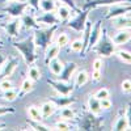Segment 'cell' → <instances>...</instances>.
<instances>
[{
    "label": "cell",
    "instance_id": "obj_12",
    "mask_svg": "<svg viewBox=\"0 0 131 131\" xmlns=\"http://www.w3.org/2000/svg\"><path fill=\"white\" fill-rule=\"evenodd\" d=\"M18 66V60L16 58H9L5 60V63L3 64L2 67V71H0V79H4V78H9V76H12L15 70L17 68Z\"/></svg>",
    "mask_w": 131,
    "mask_h": 131
},
{
    "label": "cell",
    "instance_id": "obj_45",
    "mask_svg": "<svg viewBox=\"0 0 131 131\" xmlns=\"http://www.w3.org/2000/svg\"><path fill=\"white\" fill-rule=\"evenodd\" d=\"M101 78H102L101 71H98V70H93V71H92V80H93V81H100Z\"/></svg>",
    "mask_w": 131,
    "mask_h": 131
},
{
    "label": "cell",
    "instance_id": "obj_5",
    "mask_svg": "<svg viewBox=\"0 0 131 131\" xmlns=\"http://www.w3.org/2000/svg\"><path fill=\"white\" fill-rule=\"evenodd\" d=\"M91 10L88 9H79L78 15L72 18H68L67 21V26L73 29L75 31H83L85 28V24L88 21V16H89Z\"/></svg>",
    "mask_w": 131,
    "mask_h": 131
},
{
    "label": "cell",
    "instance_id": "obj_3",
    "mask_svg": "<svg viewBox=\"0 0 131 131\" xmlns=\"http://www.w3.org/2000/svg\"><path fill=\"white\" fill-rule=\"evenodd\" d=\"M57 30V25H52V26H49L46 29H36L34 34V42H36V46L38 49H42L45 50L50 43H51V39L54 37V33Z\"/></svg>",
    "mask_w": 131,
    "mask_h": 131
},
{
    "label": "cell",
    "instance_id": "obj_19",
    "mask_svg": "<svg viewBox=\"0 0 131 131\" xmlns=\"http://www.w3.org/2000/svg\"><path fill=\"white\" fill-rule=\"evenodd\" d=\"M130 39H131V33H128L126 29H121L113 38V41H114V43L117 46L125 45V43H127Z\"/></svg>",
    "mask_w": 131,
    "mask_h": 131
},
{
    "label": "cell",
    "instance_id": "obj_10",
    "mask_svg": "<svg viewBox=\"0 0 131 131\" xmlns=\"http://www.w3.org/2000/svg\"><path fill=\"white\" fill-rule=\"evenodd\" d=\"M131 12V4H114L110 5V9L106 13V18H115L118 16L128 15Z\"/></svg>",
    "mask_w": 131,
    "mask_h": 131
},
{
    "label": "cell",
    "instance_id": "obj_33",
    "mask_svg": "<svg viewBox=\"0 0 131 131\" xmlns=\"http://www.w3.org/2000/svg\"><path fill=\"white\" fill-rule=\"evenodd\" d=\"M115 54H117L118 58L121 59L122 62L131 63V52H130V51H126V50H118V51H115Z\"/></svg>",
    "mask_w": 131,
    "mask_h": 131
},
{
    "label": "cell",
    "instance_id": "obj_31",
    "mask_svg": "<svg viewBox=\"0 0 131 131\" xmlns=\"http://www.w3.org/2000/svg\"><path fill=\"white\" fill-rule=\"evenodd\" d=\"M28 125L31 127V130H36V131H50L52 128H50L46 125H42L39 121H33V119H28Z\"/></svg>",
    "mask_w": 131,
    "mask_h": 131
},
{
    "label": "cell",
    "instance_id": "obj_9",
    "mask_svg": "<svg viewBox=\"0 0 131 131\" xmlns=\"http://www.w3.org/2000/svg\"><path fill=\"white\" fill-rule=\"evenodd\" d=\"M3 29L10 38H17L20 34V26H21V20L18 17H12V20L7 21L2 24Z\"/></svg>",
    "mask_w": 131,
    "mask_h": 131
},
{
    "label": "cell",
    "instance_id": "obj_17",
    "mask_svg": "<svg viewBox=\"0 0 131 131\" xmlns=\"http://www.w3.org/2000/svg\"><path fill=\"white\" fill-rule=\"evenodd\" d=\"M45 50H46V52H45V63L47 64L50 60L58 58L59 51H60V47L57 45V43H50V45H49Z\"/></svg>",
    "mask_w": 131,
    "mask_h": 131
},
{
    "label": "cell",
    "instance_id": "obj_39",
    "mask_svg": "<svg viewBox=\"0 0 131 131\" xmlns=\"http://www.w3.org/2000/svg\"><path fill=\"white\" fill-rule=\"evenodd\" d=\"M94 97L98 98V100H101V98H106V97H109V91L106 88H101V89H98L94 93Z\"/></svg>",
    "mask_w": 131,
    "mask_h": 131
},
{
    "label": "cell",
    "instance_id": "obj_20",
    "mask_svg": "<svg viewBox=\"0 0 131 131\" xmlns=\"http://www.w3.org/2000/svg\"><path fill=\"white\" fill-rule=\"evenodd\" d=\"M72 12L73 10L66 4H60L59 7H57V16H58L59 21H67L71 17Z\"/></svg>",
    "mask_w": 131,
    "mask_h": 131
},
{
    "label": "cell",
    "instance_id": "obj_7",
    "mask_svg": "<svg viewBox=\"0 0 131 131\" xmlns=\"http://www.w3.org/2000/svg\"><path fill=\"white\" fill-rule=\"evenodd\" d=\"M114 4H131V0H88L83 5V9L91 10L98 7H110Z\"/></svg>",
    "mask_w": 131,
    "mask_h": 131
},
{
    "label": "cell",
    "instance_id": "obj_47",
    "mask_svg": "<svg viewBox=\"0 0 131 131\" xmlns=\"http://www.w3.org/2000/svg\"><path fill=\"white\" fill-rule=\"evenodd\" d=\"M5 60H7V58H5L4 55H2V54H0V71H2V67H3V64L5 63Z\"/></svg>",
    "mask_w": 131,
    "mask_h": 131
},
{
    "label": "cell",
    "instance_id": "obj_37",
    "mask_svg": "<svg viewBox=\"0 0 131 131\" xmlns=\"http://www.w3.org/2000/svg\"><path fill=\"white\" fill-rule=\"evenodd\" d=\"M71 50L75 52H81L83 50V41L81 39H75L71 42Z\"/></svg>",
    "mask_w": 131,
    "mask_h": 131
},
{
    "label": "cell",
    "instance_id": "obj_13",
    "mask_svg": "<svg viewBox=\"0 0 131 131\" xmlns=\"http://www.w3.org/2000/svg\"><path fill=\"white\" fill-rule=\"evenodd\" d=\"M36 20L38 21V24H43L46 26H52V25H58L60 21L57 16V13L54 12H45L41 16H37Z\"/></svg>",
    "mask_w": 131,
    "mask_h": 131
},
{
    "label": "cell",
    "instance_id": "obj_14",
    "mask_svg": "<svg viewBox=\"0 0 131 131\" xmlns=\"http://www.w3.org/2000/svg\"><path fill=\"white\" fill-rule=\"evenodd\" d=\"M102 33V28H101V21H96L92 25V30H91V36H89V45L88 49H93L94 45L98 42Z\"/></svg>",
    "mask_w": 131,
    "mask_h": 131
},
{
    "label": "cell",
    "instance_id": "obj_30",
    "mask_svg": "<svg viewBox=\"0 0 131 131\" xmlns=\"http://www.w3.org/2000/svg\"><path fill=\"white\" fill-rule=\"evenodd\" d=\"M73 76H75V85L76 86H83L84 84H86V81H88V73L85 71H79Z\"/></svg>",
    "mask_w": 131,
    "mask_h": 131
},
{
    "label": "cell",
    "instance_id": "obj_6",
    "mask_svg": "<svg viewBox=\"0 0 131 131\" xmlns=\"http://www.w3.org/2000/svg\"><path fill=\"white\" fill-rule=\"evenodd\" d=\"M29 8L28 3L26 2H23V0H17V2H8V5L4 7V13L7 16H10V17H21L25 10Z\"/></svg>",
    "mask_w": 131,
    "mask_h": 131
},
{
    "label": "cell",
    "instance_id": "obj_8",
    "mask_svg": "<svg viewBox=\"0 0 131 131\" xmlns=\"http://www.w3.org/2000/svg\"><path fill=\"white\" fill-rule=\"evenodd\" d=\"M47 83H49L50 86H52V89L55 91L58 94H60V96H70L72 93V91H73V85L71 83H64V81H62L59 79L58 80L49 79Z\"/></svg>",
    "mask_w": 131,
    "mask_h": 131
},
{
    "label": "cell",
    "instance_id": "obj_51",
    "mask_svg": "<svg viewBox=\"0 0 131 131\" xmlns=\"http://www.w3.org/2000/svg\"><path fill=\"white\" fill-rule=\"evenodd\" d=\"M3 47V43H2V41H0V49H2Z\"/></svg>",
    "mask_w": 131,
    "mask_h": 131
},
{
    "label": "cell",
    "instance_id": "obj_25",
    "mask_svg": "<svg viewBox=\"0 0 131 131\" xmlns=\"http://www.w3.org/2000/svg\"><path fill=\"white\" fill-rule=\"evenodd\" d=\"M26 112H28L29 119H33V121H39V122L43 119V117H42V114H41V109H39L38 106H36V105L28 106Z\"/></svg>",
    "mask_w": 131,
    "mask_h": 131
},
{
    "label": "cell",
    "instance_id": "obj_11",
    "mask_svg": "<svg viewBox=\"0 0 131 131\" xmlns=\"http://www.w3.org/2000/svg\"><path fill=\"white\" fill-rule=\"evenodd\" d=\"M78 70V64L75 62H70L63 67V71L58 75V79L64 81V83H71V79L73 78V75Z\"/></svg>",
    "mask_w": 131,
    "mask_h": 131
},
{
    "label": "cell",
    "instance_id": "obj_23",
    "mask_svg": "<svg viewBox=\"0 0 131 131\" xmlns=\"http://www.w3.org/2000/svg\"><path fill=\"white\" fill-rule=\"evenodd\" d=\"M114 20H115V28H118V29H128V28H131V17L128 15L118 16Z\"/></svg>",
    "mask_w": 131,
    "mask_h": 131
},
{
    "label": "cell",
    "instance_id": "obj_21",
    "mask_svg": "<svg viewBox=\"0 0 131 131\" xmlns=\"http://www.w3.org/2000/svg\"><path fill=\"white\" fill-rule=\"evenodd\" d=\"M33 88H34V81L30 80L29 78L24 79L23 83H21V86H20V92H18V98L23 97L28 93H30L33 91Z\"/></svg>",
    "mask_w": 131,
    "mask_h": 131
},
{
    "label": "cell",
    "instance_id": "obj_24",
    "mask_svg": "<svg viewBox=\"0 0 131 131\" xmlns=\"http://www.w3.org/2000/svg\"><path fill=\"white\" fill-rule=\"evenodd\" d=\"M47 66H49V68H50L51 73H52V75H55V76H58V75L63 71V67H64L63 62H62V60H59L58 58L50 60V62L47 63Z\"/></svg>",
    "mask_w": 131,
    "mask_h": 131
},
{
    "label": "cell",
    "instance_id": "obj_27",
    "mask_svg": "<svg viewBox=\"0 0 131 131\" xmlns=\"http://www.w3.org/2000/svg\"><path fill=\"white\" fill-rule=\"evenodd\" d=\"M60 118L64 119V121H72V119L76 118V112L70 106H64L60 110Z\"/></svg>",
    "mask_w": 131,
    "mask_h": 131
},
{
    "label": "cell",
    "instance_id": "obj_40",
    "mask_svg": "<svg viewBox=\"0 0 131 131\" xmlns=\"http://www.w3.org/2000/svg\"><path fill=\"white\" fill-rule=\"evenodd\" d=\"M100 105H101V109H105V110H107V109H110L112 107V101H110V98L106 97V98H101L100 100Z\"/></svg>",
    "mask_w": 131,
    "mask_h": 131
},
{
    "label": "cell",
    "instance_id": "obj_18",
    "mask_svg": "<svg viewBox=\"0 0 131 131\" xmlns=\"http://www.w3.org/2000/svg\"><path fill=\"white\" fill-rule=\"evenodd\" d=\"M41 114H42V117L43 118H49L50 115H52L54 113H55V110L58 109V106L54 104L52 101H46V102H43L42 105H41Z\"/></svg>",
    "mask_w": 131,
    "mask_h": 131
},
{
    "label": "cell",
    "instance_id": "obj_49",
    "mask_svg": "<svg viewBox=\"0 0 131 131\" xmlns=\"http://www.w3.org/2000/svg\"><path fill=\"white\" fill-rule=\"evenodd\" d=\"M5 17H7L5 13H0V20H3V18H5Z\"/></svg>",
    "mask_w": 131,
    "mask_h": 131
},
{
    "label": "cell",
    "instance_id": "obj_29",
    "mask_svg": "<svg viewBox=\"0 0 131 131\" xmlns=\"http://www.w3.org/2000/svg\"><path fill=\"white\" fill-rule=\"evenodd\" d=\"M39 8L43 12H54L57 9V3L55 0H41Z\"/></svg>",
    "mask_w": 131,
    "mask_h": 131
},
{
    "label": "cell",
    "instance_id": "obj_34",
    "mask_svg": "<svg viewBox=\"0 0 131 131\" xmlns=\"http://www.w3.org/2000/svg\"><path fill=\"white\" fill-rule=\"evenodd\" d=\"M68 41H70V38H68V36L66 34V33H60V34L57 37V45L62 49V47H64L66 45H68Z\"/></svg>",
    "mask_w": 131,
    "mask_h": 131
},
{
    "label": "cell",
    "instance_id": "obj_15",
    "mask_svg": "<svg viewBox=\"0 0 131 131\" xmlns=\"http://www.w3.org/2000/svg\"><path fill=\"white\" fill-rule=\"evenodd\" d=\"M50 101H52L58 107H64V106H71L72 104L76 102L75 97H70V96H54L50 97Z\"/></svg>",
    "mask_w": 131,
    "mask_h": 131
},
{
    "label": "cell",
    "instance_id": "obj_1",
    "mask_svg": "<svg viewBox=\"0 0 131 131\" xmlns=\"http://www.w3.org/2000/svg\"><path fill=\"white\" fill-rule=\"evenodd\" d=\"M12 46L23 55V58H24V60L28 66L34 64V62L37 60V46H36L33 34L29 36L28 38H25L24 41L13 42Z\"/></svg>",
    "mask_w": 131,
    "mask_h": 131
},
{
    "label": "cell",
    "instance_id": "obj_43",
    "mask_svg": "<svg viewBox=\"0 0 131 131\" xmlns=\"http://www.w3.org/2000/svg\"><path fill=\"white\" fill-rule=\"evenodd\" d=\"M102 66H104V62H102V59L101 58H97V59H94L93 60V70H98V71H101L102 70Z\"/></svg>",
    "mask_w": 131,
    "mask_h": 131
},
{
    "label": "cell",
    "instance_id": "obj_28",
    "mask_svg": "<svg viewBox=\"0 0 131 131\" xmlns=\"http://www.w3.org/2000/svg\"><path fill=\"white\" fill-rule=\"evenodd\" d=\"M28 78L33 81H39L41 79V70L37 67L36 64H30V67L28 68Z\"/></svg>",
    "mask_w": 131,
    "mask_h": 131
},
{
    "label": "cell",
    "instance_id": "obj_4",
    "mask_svg": "<svg viewBox=\"0 0 131 131\" xmlns=\"http://www.w3.org/2000/svg\"><path fill=\"white\" fill-rule=\"evenodd\" d=\"M104 126V121L102 118L97 117L96 114L89 113H85L80 121V130H101V127Z\"/></svg>",
    "mask_w": 131,
    "mask_h": 131
},
{
    "label": "cell",
    "instance_id": "obj_35",
    "mask_svg": "<svg viewBox=\"0 0 131 131\" xmlns=\"http://www.w3.org/2000/svg\"><path fill=\"white\" fill-rule=\"evenodd\" d=\"M55 130H62V131H67L71 130V125L70 121H64V119H60L55 123Z\"/></svg>",
    "mask_w": 131,
    "mask_h": 131
},
{
    "label": "cell",
    "instance_id": "obj_2",
    "mask_svg": "<svg viewBox=\"0 0 131 131\" xmlns=\"http://www.w3.org/2000/svg\"><path fill=\"white\" fill-rule=\"evenodd\" d=\"M93 50H94L100 57L107 58V57H112L113 54H115V51H117V45L114 43V41L109 37V34L106 33V30H102L101 37H100V39H98V42L94 45Z\"/></svg>",
    "mask_w": 131,
    "mask_h": 131
},
{
    "label": "cell",
    "instance_id": "obj_26",
    "mask_svg": "<svg viewBox=\"0 0 131 131\" xmlns=\"http://www.w3.org/2000/svg\"><path fill=\"white\" fill-rule=\"evenodd\" d=\"M115 131H123V130H128V122H127V117L123 114V115H119L117 118V121L114 123V127H113Z\"/></svg>",
    "mask_w": 131,
    "mask_h": 131
},
{
    "label": "cell",
    "instance_id": "obj_44",
    "mask_svg": "<svg viewBox=\"0 0 131 131\" xmlns=\"http://www.w3.org/2000/svg\"><path fill=\"white\" fill-rule=\"evenodd\" d=\"M121 86H122V91L125 93H130L131 92V80H123Z\"/></svg>",
    "mask_w": 131,
    "mask_h": 131
},
{
    "label": "cell",
    "instance_id": "obj_42",
    "mask_svg": "<svg viewBox=\"0 0 131 131\" xmlns=\"http://www.w3.org/2000/svg\"><path fill=\"white\" fill-rule=\"evenodd\" d=\"M26 3L29 7H31L34 10H39V4H41V0H26Z\"/></svg>",
    "mask_w": 131,
    "mask_h": 131
},
{
    "label": "cell",
    "instance_id": "obj_46",
    "mask_svg": "<svg viewBox=\"0 0 131 131\" xmlns=\"http://www.w3.org/2000/svg\"><path fill=\"white\" fill-rule=\"evenodd\" d=\"M126 117H127V122H128V128H131V102H130L128 106H127Z\"/></svg>",
    "mask_w": 131,
    "mask_h": 131
},
{
    "label": "cell",
    "instance_id": "obj_41",
    "mask_svg": "<svg viewBox=\"0 0 131 131\" xmlns=\"http://www.w3.org/2000/svg\"><path fill=\"white\" fill-rule=\"evenodd\" d=\"M58 2H60L62 4H66V5H68L72 10H75V12H78V10L80 9V8H78V5L75 4V2L73 0H58Z\"/></svg>",
    "mask_w": 131,
    "mask_h": 131
},
{
    "label": "cell",
    "instance_id": "obj_22",
    "mask_svg": "<svg viewBox=\"0 0 131 131\" xmlns=\"http://www.w3.org/2000/svg\"><path fill=\"white\" fill-rule=\"evenodd\" d=\"M88 110L92 113V114H96L98 115L101 113V105H100V100L98 98H96L94 96H91L88 98Z\"/></svg>",
    "mask_w": 131,
    "mask_h": 131
},
{
    "label": "cell",
    "instance_id": "obj_36",
    "mask_svg": "<svg viewBox=\"0 0 131 131\" xmlns=\"http://www.w3.org/2000/svg\"><path fill=\"white\" fill-rule=\"evenodd\" d=\"M10 88H13V84L12 81L9 80V78H4V79H0V91H8Z\"/></svg>",
    "mask_w": 131,
    "mask_h": 131
},
{
    "label": "cell",
    "instance_id": "obj_50",
    "mask_svg": "<svg viewBox=\"0 0 131 131\" xmlns=\"http://www.w3.org/2000/svg\"><path fill=\"white\" fill-rule=\"evenodd\" d=\"M2 2H17V0H2Z\"/></svg>",
    "mask_w": 131,
    "mask_h": 131
},
{
    "label": "cell",
    "instance_id": "obj_32",
    "mask_svg": "<svg viewBox=\"0 0 131 131\" xmlns=\"http://www.w3.org/2000/svg\"><path fill=\"white\" fill-rule=\"evenodd\" d=\"M3 98L5 101H8V102H12V101H15V100L18 98V92L16 89H13V88H10L8 91H4L3 92Z\"/></svg>",
    "mask_w": 131,
    "mask_h": 131
},
{
    "label": "cell",
    "instance_id": "obj_16",
    "mask_svg": "<svg viewBox=\"0 0 131 131\" xmlns=\"http://www.w3.org/2000/svg\"><path fill=\"white\" fill-rule=\"evenodd\" d=\"M20 20H21V24H23L26 29H39L41 26H39V24H38V21L36 20V17L34 16H31V15H26V13H24L23 16L20 17Z\"/></svg>",
    "mask_w": 131,
    "mask_h": 131
},
{
    "label": "cell",
    "instance_id": "obj_38",
    "mask_svg": "<svg viewBox=\"0 0 131 131\" xmlns=\"http://www.w3.org/2000/svg\"><path fill=\"white\" fill-rule=\"evenodd\" d=\"M15 112H16V109H15V107L0 105V115H5V114H13Z\"/></svg>",
    "mask_w": 131,
    "mask_h": 131
},
{
    "label": "cell",
    "instance_id": "obj_48",
    "mask_svg": "<svg viewBox=\"0 0 131 131\" xmlns=\"http://www.w3.org/2000/svg\"><path fill=\"white\" fill-rule=\"evenodd\" d=\"M5 126H7V125H5L4 122H0V130H3V128H5Z\"/></svg>",
    "mask_w": 131,
    "mask_h": 131
}]
</instances>
